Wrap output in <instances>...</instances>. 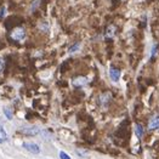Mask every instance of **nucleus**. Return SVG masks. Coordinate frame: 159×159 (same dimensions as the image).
I'll list each match as a JSON object with an SVG mask.
<instances>
[{
	"label": "nucleus",
	"mask_w": 159,
	"mask_h": 159,
	"mask_svg": "<svg viewBox=\"0 0 159 159\" xmlns=\"http://www.w3.org/2000/svg\"><path fill=\"white\" fill-rule=\"evenodd\" d=\"M148 129L149 130H157L159 129V114H154L148 123Z\"/></svg>",
	"instance_id": "nucleus-1"
},
{
	"label": "nucleus",
	"mask_w": 159,
	"mask_h": 159,
	"mask_svg": "<svg viewBox=\"0 0 159 159\" xmlns=\"http://www.w3.org/2000/svg\"><path fill=\"white\" fill-rule=\"evenodd\" d=\"M23 147L28 149L30 153H34V154H38L40 152V148L38 145H35V143H23Z\"/></svg>",
	"instance_id": "nucleus-2"
},
{
	"label": "nucleus",
	"mask_w": 159,
	"mask_h": 159,
	"mask_svg": "<svg viewBox=\"0 0 159 159\" xmlns=\"http://www.w3.org/2000/svg\"><path fill=\"white\" fill-rule=\"evenodd\" d=\"M109 77H111V79L113 80V81H118L120 78V70L117 69V68H114V67H112L109 69Z\"/></svg>",
	"instance_id": "nucleus-3"
},
{
	"label": "nucleus",
	"mask_w": 159,
	"mask_h": 159,
	"mask_svg": "<svg viewBox=\"0 0 159 159\" xmlns=\"http://www.w3.org/2000/svg\"><path fill=\"white\" fill-rule=\"evenodd\" d=\"M12 38L16 40H22L25 38V30L22 28H17L12 32Z\"/></svg>",
	"instance_id": "nucleus-4"
},
{
	"label": "nucleus",
	"mask_w": 159,
	"mask_h": 159,
	"mask_svg": "<svg viewBox=\"0 0 159 159\" xmlns=\"http://www.w3.org/2000/svg\"><path fill=\"white\" fill-rule=\"evenodd\" d=\"M38 128H29V129H22L21 133L25 134V135H29V136H34L38 134Z\"/></svg>",
	"instance_id": "nucleus-5"
},
{
	"label": "nucleus",
	"mask_w": 159,
	"mask_h": 159,
	"mask_svg": "<svg viewBox=\"0 0 159 159\" xmlns=\"http://www.w3.org/2000/svg\"><path fill=\"white\" fill-rule=\"evenodd\" d=\"M135 134H136L137 139H142V136H143V126L141 124H136L135 125Z\"/></svg>",
	"instance_id": "nucleus-6"
},
{
	"label": "nucleus",
	"mask_w": 159,
	"mask_h": 159,
	"mask_svg": "<svg viewBox=\"0 0 159 159\" xmlns=\"http://www.w3.org/2000/svg\"><path fill=\"white\" fill-rule=\"evenodd\" d=\"M116 30H117L116 26H108V28L106 29V37H109V38L114 37V34H116Z\"/></svg>",
	"instance_id": "nucleus-7"
},
{
	"label": "nucleus",
	"mask_w": 159,
	"mask_h": 159,
	"mask_svg": "<svg viewBox=\"0 0 159 159\" xmlns=\"http://www.w3.org/2000/svg\"><path fill=\"white\" fill-rule=\"evenodd\" d=\"M73 83H74L75 86H83V85H85V84L88 83V79H86V78H83V77H79V78L74 79Z\"/></svg>",
	"instance_id": "nucleus-8"
},
{
	"label": "nucleus",
	"mask_w": 159,
	"mask_h": 159,
	"mask_svg": "<svg viewBox=\"0 0 159 159\" xmlns=\"http://www.w3.org/2000/svg\"><path fill=\"white\" fill-rule=\"evenodd\" d=\"M7 140V134L4 130V128L0 125V142L1 141H6Z\"/></svg>",
	"instance_id": "nucleus-9"
},
{
	"label": "nucleus",
	"mask_w": 159,
	"mask_h": 159,
	"mask_svg": "<svg viewBox=\"0 0 159 159\" xmlns=\"http://www.w3.org/2000/svg\"><path fill=\"white\" fill-rule=\"evenodd\" d=\"M79 48H80V44L77 43V44H74L72 48H69V49H68V52H74V51H77Z\"/></svg>",
	"instance_id": "nucleus-10"
},
{
	"label": "nucleus",
	"mask_w": 159,
	"mask_h": 159,
	"mask_svg": "<svg viewBox=\"0 0 159 159\" xmlns=\"http://www.w3.org/2000/svg\"><path fill=\"white\" fill-rule=\"evenodd\" d=\"M4 112H5V116H6V118H9V119H12V114H11V111H10V109H7V107H5V108H4Z\"/></svg>",
	"instance_id": "nucleus-11"
},
{
	"label": "nucleus",
	"mask_w": 159,
	"mask_h": 159,
	"mask_svg": "<svg viewBox=\"0 0 159 159\" xmlns=\"http://www.w3.org/2000/svg\"><path fill=\"white\" fill-rule=\"evenodd\" d=\"M60 158L61 159H72L68 154H66L65 152H61V153H60Z\"/></svg>",
	"instance_id": "nucleus-12"
},
{
	"label": "nucleus",
	"mask_w": 159,
	"mask_h": 159,
	"mask_svg": "<svg viewBox=\"0 0 159 159\" xmlns=\"http://www.w3.org/2000/svg\"><path fill=\"white\" fill-rule=\"evenodd\" d=\"M2 68H4V61H2V58H0V72L2 70Z\"/></svg>",
	"instance_id": "nucleus-13"
},
{
	"label": "nucleus",
	"mask_w": 159,
	"mask_h": 159,
	"mask_svg": "<svg viewBox=\"0 0 159 159\" xmlns=\"http://www.w3.org/2000/svg\"><path fill=\"white\" fill-rule=\"evenodd\" d=\"M4 10H5V9H4V7H1V10H0V17L2 16V13H4Z\"/></svg>",
	"instance_id": "nucleus-14"
}]
</instances>
